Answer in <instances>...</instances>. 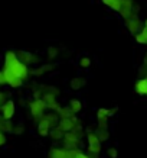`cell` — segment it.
<instances>
[{"instance_id": "obj_1", "label": "cell", "mask_w": 147, "mask_h": 158, "mask_svg": "<svg viewBox=\"0 0 147 158\" xmlns=\"http://www.w3.org/2000/svg\"><path fill=\"white\" fill-rule=\"evenodd\" d=\"M16 55L19 58V61L29 68H30V65L39 64V62L42 61V58L39 57L38 54H32V52H29V51H25V49H19V51L16 52Z\"/></svg>"}, {"instance_id": "obj_2", "label": "cell", "mask_w": 147, "mask_h": 158, "mask_svg": "<svg viewBox=\"0 0 147 158\" xmlns=\"http://www.w3.org/2000/svg\"><path fill=\"white\" fill-rule=\"evenodd\" d=\"M28 107H29V112H30L32 118H33L36 122H39V120L42 119V116L45 115V110H46L42 99H39V100H30Z\"/></svg>"}, {"instance_id": "obj_3", "label": "cell", "mask_w": 147, "mask_h": 158, "mask_svg": "<svg viewBox=\"0 0 147 158\" xmlns=\"http://www.w3.org/2000/svg\"><path fill=\"white\" fill-rule=\"evenodd\" d=\"M3 70V76H5V81H6V86L12 87V89H19L25 84L23 80L17 77L14 74L12 70H6V68H2Z\"/></svg>"}, {"instance_id": "obj_4", "label": "cell", "mask_w": 147, "mask_h": 158, "mask_svg": "<svg viewBox=\"0 0 147 158\" xmlns=\"http://www.w3.org/2000/svg\"><path fill=\"white\" fill-rule=\"evenodd\" d=\"M124 23H126V28H127V31L130 32L131 35H136L140 32L143 29V26H144V23H143V20L138 18V15H134V16H131L130 19L124 20Z\"/></svg>"}, {"instance_id": "obj_5", "label": "cell", "mask_w": 147, "mask_h": 158, "mask_svg": "<svg viewBox=\"0 0 147 158\" xmlns=\"http://www.w3.org/2000/svg\"><path fill=\"white\" fill-rule=\"evenodd\" d=\"M58 123H59V116L55 112H49V113H45L42 116V119L38 122V125H42V126H46L48 129H53L56 128Z\"/></svg>"}, {"instance_id": "obj_6", "label": "cell", "mask_w": 147, "mask_h": 158, "mask_svg": "<svg viewBox=\"0 0 147 158\" xmlns=\"http://www.w3.org/2000/svg\"><path fill=\"white\" fill-rule=\"evenodd\" d=\"M87 142H88V151L94 155H100L101 154V141L98 136L95 135V132H90L87 134Z\"/></svg>"}, {"instance_id": "obj_7", "label": "cell", "mask_w": 147, "mask_h": 158, "mask_svg": "<svg viewBox=\"0 0 147 158\" xmlns=\"http://www.w3.org/2000/svg\"><path fill=\"white\" fill-rule=\"evenodd\" d=\"M16 113V105H14L13 100L7 99L5 105L0 106V116L3 119H7V120H12V118L14 116Z\"/></svg>"}, {"instance_id": "obj_8", "label": "cell", "mask_w": 147, "mask_h": 158, "mask_svg": "<svg viewBox=\"0 0 147 158\" xmlns=\"http://www.w3.org/2000/svg\"><path fill=\"white\" fill-rule=\"evenodd\" d=\"M42 102L45 103V107L48 110H51V112H55L58 113L59 109H61L62 106L59 105V102H58L56 96H53V94H43L42 96Z\"/></svg>"}, {"instance_id": "obj_9", "label": "cell", "mask_w": 147, "mask_h": 158, "mask_svg": "<svg viewBox=\"0 0 147 158\" xmlns=\"http://www.w3.org/2000/svg\"><path fill=\"white\" fill-rule=\"evenodd\" d=\"M79 142L81 139L76 136L74 132H65V135H64V148L67 149H78V147H79Z\"/></svg>"}, {"instance_id": "obj_10", "label": "cell", "mask_w": 147, "mask_h": 158, "mask_svg": "<svg viewBox=\"0 0 147 158\" xmlns=\"http://www.w3.org/2000/svg\"><path fill=\"white\" fill-rule=\"evenodd\" d=\"M53 70H55V64H52V62H46V64H41V65H38V67L30 68V76L42 77V76H45V74H48V73H52Z\"/></svg>"}, {"instance_id": "obj_11", "label": "cell", "mask_w": 147, "mask_h": 158, "mask_svg": "<svg viewBox=\"0 0 147 158\" xmlns=\"http://www.w3.org/2000/svg\"><path fill=\"white\" fill-rule=\"evenodd\" d=\"M78 123H81V120L78 119L76 116H74L71 119H59L58 126H59L61 131H64V132H71V131H74V128H75Z\"/></svg>"}, {"instance_id": "obj_12", "label": "cell", "mask_w": 147, "mask_h": 158, "mask_svg": "<svg viewBox=\"0 0 147 158\" xmlns=\"http://www.w3.org/2000/svg\"><path fill=\"white\" fill-rule=\"evenodd\" d=\"M136 93L140 94V96H147V77H141L140 80L136 81Z\"/></svg>"}, {"instance_id": "obj_13", "label": "cell", "mask_w": 147, "mask_h": 158, "mask_svg": "<svg viewBox=\"0 0 147 158\" xmlns=\"http://www.w3.org/2000/svg\"><path fill=\"white\" fill-rule=\"evenodd\" d=\"M85 84H87V80L84 78V77H81V76H76V77H74V78L69 80V87H71L72 90H75V91L81 90Z\"/></svg>"}, {"instance_id": "obj_14", "label": "cell", "mask_w": 147, "mask_h": 158, "mask_svg": "<svg viewBox=\"0 0 147 158\" xmlns=\"http://www.w3.org/2000/svg\"><path fill=\"white\" fill-rule=\"evenodd\" d=\"M68 107H69V110L76 116V113H79L81 110H82V102H81L79 99H72V100H69Z\"/></svg>"}, {"instance_id": "obj_15", "label": "cell", "mask_w": 147, "mask_h": 158, "mask_svg": "<svg viewBox=\"0 0 147 158\" xmlns=\"http://www.w3.org/2000/svg\"><path fill=\"white\" fill-rule=\"evenodd\" d=\"M101 2L114 12H120V9H121V0H101Z\"/></svg>"}, {"instance_id": "obj_16", "label": "cell", "mask_w": 147, "mask_h": 158, "mask_svg": "<svg viewBox=\"0 0 147 158\" xmlns=\"http://www.w3.org/2000/svg\"><path fill=\"white\" fill-rule=\"evenodd\" d=\"M134 39H136V42L140 44V45H147V28L146 26H143V29L134 36Z\"/></svg>"}, {"instance_id": "obj_17", "label": "cell", "mask_w": 147, "mask_h": 158, "mask_svg": "<svg viewBox=\"0 0 147 158\" xmlns=\"http://www.w3.org/2000/svg\"><path fill=\"white\" fill-rule=\"evenodd\" d=\"M64 135H65V132H64V131H61V128H59V126H56V128L51 129V132H49V136H51L53 141H61V139H64Z\"/></svg>"}, {"instance_id": "obj_18", "label": "cell", "mask_w": 147, "mask_h": 158, "mask_svg": "<svg viewBox=\"0 0 147 158\" xmlns=\"http://www.w3.org/2000/svg\"><path fill=\"white\" fill-rule=\"evenodd\" d=\"M92 65V60H91L90 57H79V60H78V67L82 68V70H88V68Z\"/></svg>"}, {"instance_id": "obj_19", "label": "cell", "mask_w": 147, "mask_h": 158, "mask_svg": "<svg viewBox=\"0 0 147 158\" xmlns=\"http://www.w3.org/2000/svg\"><path fill=\"white\" fill-rule=\"evenodd\" d=\"M58 116H59V119H71V118H74V113H72L71 110H69V107H64L62 106L61 109H59V112H58Z\"/></svg>"}, {"instance_id": "obj_20", "label": "cell", "mask_w": 147, "mask_h": 158, "mask_svg": "<svg viewBox=\"0 0 147 158\" xmlns=\"http://www.w3.org/2000/svg\"><path fill=\"white\" fill-rule=\"evenodd\" d=\"M59 52H61V49L58 48V47H49V48L46 49V58L49 61H52V60L58 58Z\"/></svg>"}, {"instance_id": "obj_21", "label": "cell", "mask_w": 147, "mask_h": 158, "mask_svg": "<svg viewBox=\"0 0 147 158\" xmlns=\"http://www.w3.org/2000/svg\"><path fill=\"white\" fill-rule=\"evenodd\" d=\"M95 135L98 136V139H100L101 142H104V141H107V139L110 138L108 129H98V128H97V131H95Z\"/></svg>"}, {"instance_id": "obj_22", "label": "cell", "mask_w": 147, "mask_h": 158, "mask_svg": "<svg viewBox=\"0 0 147 158\" xmlns=\"http://www.w3.org/2000/svg\"><path fill=\"white\" fill-rule=\"evenodd\" d=\"M49 132H51V129H48L46 126L38 125V134L41 135V136H49Z\"/></svg>"}, {"instance_id": "obj_23", "label": "cell", "mask_w": 147, "mask_h": 158, "mask_svg": "<svg viewBox=\"0 0 147 158\" xmlns=\"http://www.w3.org/2000/svg\"><path fill=\"white\" fill-rule=\"evenodd\" d=\"M6 100H7V94H6L5 91H3L2 89H0V106H2V105H5Z\"/></svg>"}, {"instance_id": "obj_24", "label": "cell", "mask_w": 147, "mask_h": 158, "mask_svg": "<svg viewBox=\"0 0 147 158\" xmlns=\"http://www.w3.org/2000/svg\"><path fill=\"white\" fill-rule=\"evenodd\" d=\"M107 155L110 158H117V149L115 148H108L107 149Z\"/></svg>"}, {"instance_id": "obj_25", "label": "cell", "mask_w": 147, "mask_h": 158, "mask_svg": "<svg viewBox=\"0 0 147 158\" xmlns=\"http://www.w3.org/2000/svg\"><path fill=\"white\" fill-rule=\"evenodd\" d=\"M23 126H13V131H12V134H14V135H20V134H23Z\"/></svg>"}, {"instance_id": "obj_26", "label": "cell", "mask_w": 147, "mask_h": 158, "mask_svg": "<svg viewBox=\"0 0 147 158\" xmlns=\"http://www.w3.org/2000/svg\"><path fill=\"white\" fill-rule=\"evenodd\" d=\"M3 86H6V81H5V76H3V70L0 68V89Z\"/></svg>"}, {"instance_id": "obj_27", "label": "cell", "mask_w": 147, "mask_h": 158, "mask_svg": "<svg viewBox=\"0 0 147 158\" xmlns=\"http://www.w3.org/2000/svg\"><path fill=\"white\" fill-rule=\"evenodd\" d=\"M5 142H6V135L3 132H0V147L5 145Z\"/></svg>"}, {"instance_id": "obj_28", "label": "cell", "mask_w": 147, "mask_h": 158, "mask_svg": "<svg viewBox=\"0 0 147 158\" xmlns=\"http://www.w3.org/2000/svg\"><path fill=\"white\" fill-rule=\"evenodd\" d=\"M75 158H90V157H88L87 154H84V152H81V151H79V152L76 154V157H75Z\"/></svg>"}, {"instance_id": "obj_29", "label": "cell", "mask_w": 147, "mask_h": 158, "mask_svg": "<svg viewBox=\"0 0 147 158\" xmlns=\"http://www.w3.org/2000/svg\"><path fill=\"white\" fill-rule=\"evenodd\" d=\"M144 26H146V28H147V19L144 20Z\"/></svg>"}]
</instances>
